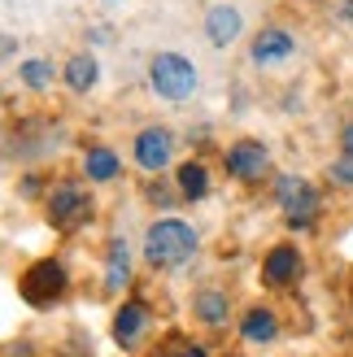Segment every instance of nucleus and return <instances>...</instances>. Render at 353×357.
<instances>
[{"instance_id":"nucleus-3","label":"nucleus","mask_w":353,"mask_h":357,"mask_svg":"<svg viewBox=\"0 0 353 357\" xmlns=\"http://www.w3.org/2000/svg\"><path fill=\"white\" fill-rule=\"evenodd\" d=\"M275 196H279V205H284V213H288V227H310L314 213H319V192H314L306 178L284 174L275 183Z\"/></svg>"},{"instance_id":"nucleus-13","label":"nucleus","mask_w":353,"mask_h":357,"mask_svg":"<svg viewBox=\"0 0 353 357\" xmlns=\"http://www.w3.org/2000/svg\"><path fill=\"white\" fill-rule=\"evenodd\" d=\"M275 314L271 310H249V314H244V323H240V335H244V340H249V344H266V340H275Z\"/></svg>"},{"instance_id":"nucleus-11","label":"nucleus","mask_w":353,"mask_h":357,"mask_svg":"<svg viewBox=\"0 0 353 357\" xmlns=\"http://www.w3.org/2000/svg\"><path fill=\"white\" fill-rule=\"evenodd\" d=\"M262 275H266V283H275V288L292 283L296 275H301V257H296V248H288V244L271 248V257H266V266H262Z\"/></svg>"},{"instance_id":"nucleus-22","label":"nucleus","mask_w":353,"mask_h":357,"mask_svg":"<svg viewBox=\"0 0 353 357\" xmlns=\"http://www.w3.org/2000/svg\"><path fill=\"white\" fill-rule=\"evenodd\" d=\"M174 357H205V349H201V344H188V349L174 353Z\"/></svg>"},{"instance_id":"nucleus-9","label":"nucleus","mask_w":353,"mask_h":357,"mask_svg":"<svg viewBox=\"0 0 353 357\" xmlns=\"http://www.w3.org/2000/svg\"><path fill=\"white\" fill-rule=\"evenodd\" d=\"M292 52H296V44H292V35H288V31H279V26H271V31H262L257 40H253V61H257V66L284 61V57H292Z\"/></svg>"},{"instance_id":"nucleus-14","label":"nucleus","mask_w":353,"mask_h":357,"mask_svg":"<svg viewBox=\"0 0 353 357\" xmlns=\"http://www.w3.org/2000/svg\"><path fill=\"white\" fill-rule=\"evenodd\" d=\"M96 75H100V66H96V57H87V52L66 61V83L75 87V92H87V87L96 83Z\"/></svg>"},{"instance_id":"nucleus-16","label":"nucleus","mask_w":353,"mask_h":357,"mask_svg":"<svg viewBox=\"0 0 353 357\" xmlns=\"http://www.w3.org/2000/svg\"><path fill=\"white\" fill-rule=\"evenodd\" d=\"M197 314H201V323L223 327V323H227V296H223L218 288H205V292L197 296Z\"/></svg>"},{"instance_id":"nucleus-19","label":"nucleus","mask_w":353,"mask_h":357,"mask_svg":"<svg viewBox=\"0 0 353 357\" xmlns=\"http://www.w3.org/2000/svg\"><path fill=\"white\" fill-rule=\"evenodd\" d=\"M331 178H336V183H349V188H353V157H345V162L331 166Z\"/></svg>"},{"instance_id":"nucleus-18","label":"nucleus","mask_w":353,"mask_h":357,"mask_svg":"<svg viewBox=\"0 0 353 357\" xmlns=\"http://www.w3.org/2000/svg\"><path fill=\"white\" fill-rule=\"evenodd\" d=\"M17 75L27 79V87H48L52 66H48V61H22V66H17Z\"/></svg>"},{"instance_id":"nucleus-2","label":"nucleus","mask_w":353,"mask_h":357,"mask_svg":"<svg viewBox=\"0 0 353 357\" xmlns=\"http://www.w3.org/2000/svg\"><path fill=\"white\" fill-rule=\"evenodd\" d=\"M149 79H153V92L166 100H188L197 92V66L179 52H157L149 66Z\"/></svg>"},{"instance_id":"nucleus-20","label":"nucleus","mask_w":353,"mask_h":357,"mask_svg":"<svg viewBox=\"0 0 353 357\" xmlns=\"http://www.w3.org/2000/svg\"><path fill=\"white\" fill-rule=\"evenodd\" d=\"M340 149H345V157H353V127H345V135H340Z\"/></svg>"},{"instance_id":"nucleus-10","label":"nucleus","mask_w":353,"mask_h":357,"mask_svg":"<svg viewBox=\"0 0 353 357\" xmlns=\"http://www.w3.org/2000/svg\"><path fill=\"white\" fill-rule=\"evenodd\" d=\"M205 35H209V44L214 48H227L240 35V13L232 5H214L205 13Z\"/></svg>"},{"instance_id":"nucleus-12","label":"nucleus","mask_w":353,"mask_h":357,"mask_svg":"<svg viewBox=\"0 0 353 357\" xmlns=\"http://www.w3.org/2000/svg\"><path fill=\"white\" fill-rule=\"evenodd\" d=\"M127 279H131V253H127L122 240H114L110 244V261H105V292H118Z\"/></svg>"},{"instance_id":"nucleus-7","label":"nucleus","mask_w":353,"mask_h":357,"mask_svg":"<svg viewBox=\"0 0 353 357\" xmlns=\"http://www.w3.org/2000/svg\"><path fill=\"white\" fill-rule=\"evenodd\" d=\"M135 162L144 170H162L170 162V131L166 127H144L135 135Z\"/></svg>"},{"instance_id":"nucleus-1","label":"nucleus","mask_w":353,"mask_h":357,"mask_svg":"<svg viewBox=\"0 0 353 357\" xmlns=\"http://www.w3.org/2000/svg\"><path fill=\"white\" fill-rule=\"evenodd\" d=\"M197 253V231L179 218H162L144 231V257L153 266H179Z\"/></svg>"},{"instance_id":"nucleus-5","label":"nucleus","mask_w":353,"mask_h":357,"mask_svg":"<svg viewBox=\"0 0 353 357\" xmlns=\"http://www.w3.org/2000/svg\"><path fill=\"white\" fill-rule=\"evenodd\" d=\"M87 213H92V201H87L75 183H61L57 192L48 196V218L57 222V227H79Z\"/></svg>"},{"instance_id":"nucleus-15","label":"nucleus","mask_w":353,"mask_h":357,"mask_svg":"<svg viewBox=\"0 0 353 357\" xmlns=\"http://www.w3.org/2000/svg\"><path fill=\"white\" fill-rule=\"evenodd\" d=\"M209 192V174L201 162H183L179 166V196H188V201H201V196Z\"/></svg>"},{"instance_id":"nucleus-8","label":"nucleus","mask_w":353,"mask_h":357,"mask_svg":"<svg viewBox=\"0 0 353 357\" xmlns=\"http://www.w3.org/2000/svg\"><path fill=\"white\" fill-rule=\"evenodd\" d=\"M144 327H149V310L140 305V301H127V305L114 314V340L122 349H131L140 335H144Z\"/></svg>"},{"instance_id":"nucleus-4","label":"nucleus","mask_w":353,"mask_h":357,"mask_svg":"<svg viewBox=\"0 0 353 357\" xmlns=\"http://www.w3.org/2000/svg\"><path fill=\"white\" fill-rule=\"evenodd\" d=\"M66 292V271L57 261H35L31 271L22 275V296L31 301V305H52V301H57Z\"/></svg>"},{"instance_id":"nucleus-6","label":"nucleus","mask_w":353,"mask_h":357,"mask_svg":"<svg viewBox=\"0 0 353 357\" xmlns=\"http://www.w3.org/2000/svg\"><path fill=\"white\" fill-rule=\"evenodd\" d=\"M266 149L257 144V139H240L236 149H227V174H236V178H262L266 174Z\"/></svg>"},{"instance_id":"nucleus-17","label":"nucleus","mask_w":353,"mask_h":357,"mask_svg":"<svg viewBox=\"0 0 353 357\" xmlns=\"http://www.w3.org/2000/svg\"><path fill=\"white\" fill-rule=\"evenodd\" d=\"M118 174V157L114 149H87V178H96V183H105V178Z\"/></svg>"},{"instance_id":"nucleus-21","label":"nucleus","mask_w":353,"mask_h":357,"mask_svg":"<svg viewBox=\"0 0 353 357\" xmlns=\"http://www.w3.org/2000/svg\"><path fill=\"white\" fill-rule=\"evenodd\" d=\"M336 13L345 17V22H353V0H340V5H336Z\"/></svg>"}]
</instances>
